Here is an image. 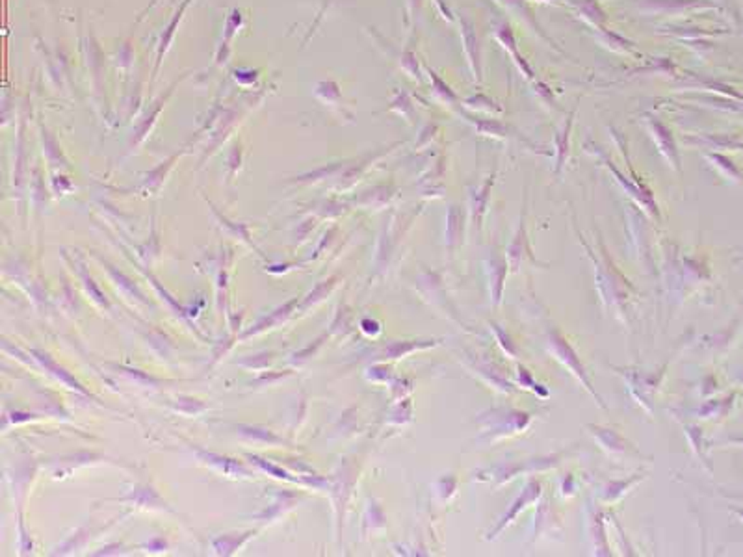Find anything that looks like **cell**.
Returning a JSON list of instances; mask_svg holds the SVG:
<instances>
[{"instance_id": "7", "label": "cell", "mask_w": 743, "mask_h": 557, "mask_svg": "<svg viewBox=\"0 0 743 557\" xmlns=\"http://www.w3.org/2000/svg\"><path fill=\"white\" fill-rule=\"evenodd\" d=\"M485 268H487V277H489L491 303H493V307H498L502 301V293H504L505 277L509 274V262L505 257L493 253L485 262Z\"/></svg>"}, {"instance_id": "34", "label": "cell", "mask_w": 743, "mask_h": 557, "mask_svg": "<svg viewBox=\"0 0 743 557\" xmlns=\"http://www.w3.org/2000/svg\"><path fill=\"white\" fill-rule=\"evenodd\" d=\"M157 2H158V0H152L151 4L147 6L145 10H143V11H142V15H140V17H138V23H140V21H142V19H143V17H145V13H147V11H149V10H151V8H155V6H157Z\"/></svg>"}, {"instance_id": "11", "label": "cell", "mask_w": 743, "mask_h": 557, "mask_svg": "<svg viewBox=\"0 0 743 557\" xmlns=\"http://www.w3.org/2000/svg\"><path fill=\"white\" fill-rule=\"evenodd\" d=\"M469 366H470V370L476 371V373H478V376L481 377L487 385L494 386V388H498V390H502V392L515 390L513 385H511V383H509L504 377V373H502L498 368L494 366L491 361H485V359H481V355H474Z\"/></svg>"}, {"instance_id": "28", "label": "cell", "mask_w": 743, "mask_h": 557, "mask_svg": "<svg viewBox=\"0 0 743 557\" xmlns=\"http://www.w3.org/2000/svg\"><path fill=\"white\" fill-rule=\"evenodd\" d=\"M455 489H457V479L454 476H442L437 481V493H439L442 500H450L454 496Z\"/></svg>"}, {"instance_id": "4", "label": "cell", "mask_w": 743, "mask_h": 557, "mask_svg": "<svg viewBox=\"0 0 743 557\" xmlns=\"http://www.w3.org/2000/svg\"><path fill=\"white\" fill-rule=\"evenodd\" d=\"M541 494H543V483L539 481V479H528L526 481V485L523 487V490L517 494V498L513 500V504L509 505L508 511H505L504 514H502V518L498 520V524L494 526L493 529L489 531V537L487 539H496L500 535V533L504 531L505 528H508L509 524H513L515 522V518L518 517V514L523 513L524 509L528 507V505L535 504L539 498H541Z\"/></svg>"}, {"instance_id": "29", "label": "cell", "mask_w": 743, "mask_h": 557, "mask_svg": "<svg viewBox=\"0 0 743 557\" xmlns=\"http://www.w3.org/2000/svg\"><path fill=\"white\" fill-rule=\"evenodd\" d=\"M80 275H82V281H84V286H86V290L89 292V298H93L95 301H97L99 305H103V307H108V299L104 298V293L101 292V288H99L97 284H95V281H93L91 277H89L86 271H80Z\"/></svg>"}, {"instance_id": "14", "label": "cell", "mask_w": 743, "mask_h": 557, "mask_svg": "<svg viewBox=\"0 0 743 557\" xmlns=\"http://www.w3.org/2000/svg\"><path fill=\"white\" fill-rule=\"evenodd\" d=\"M440 344V340H398V342L386 344L383 347V359H401L418 351V349H430Z\"/></svg>"}, {"instance_id": "21", "label": "cell", "mask_w": 743, "mask_h": 557, "mask_svg": "<svg viewBox=\"0 0 743 557\" xmlns=\"http://www.w3.org/2000/svg\"><path fill=\"white\" fill-rule=\"evenodd\" d=\"M643 479V476L637 474V478H628V479H619V481H610V483L606 485V489H604V494H602V500L606 502V504H611V502H617V500H621L622 496H625L628 490L634 487V485H637Z\"/></svg>"}, {"instance_id": "22", "label": "cell", "mask_w": 743, "mask_h": 557, "mask_svg": "<svg viewBox=\"0 0 743 557\" xmlns=\"http://www.w3.org/2000/svg\"><path fill=\"white\" fill-rule=\"evenodd\" d=\"M517 383L523 386V388H526V390H532L535 396L548 398V390L544 388V385H541V383L533 377L532 371H530L528 368H524L523 364H518L517 366Z\"/></svg>"}, {"instance_id": "27", "label": "cell", "mask_w": 743, "mask_h": 557, "mask_svg": "<svg viewBox=\"0 0 743 557\" xmlns=\"http://www.w3.org/2000/svg\"><path fill=\"white\" fill-rule=\"evenodd\" d=\"M106 268H108V271H110V275H112V277L116 278V281H118V283H116V284H118V286H121V288L125 290V292L133 293V296H136V298L140 299V301L147 303V299L143 298L142 292H138V288H136V286H134V283H133V281H130V278L125 277V275H123L121 271H118V269H113V266L106 264Z\"/></svg>"}, {"instance_id": "12", "label": "cell", "mask_w": 743, "mask_h": 557, "mask_svg": "<svg viewBox=\"0 0 743 557\" xmlns=\"http://www.w3.org/2000/svg\"><path fill=\"white\" fill-rule=\"evenodd\" d=\"M121 502L138 505L143 509H157V511H172L169 505L160 498V494L152 489L151 485H138L127 496H123Z\"/></svg>"}, {"instance_id": "15", "label": "cell", "mask_w": 743, "mask_h": 557, "mask_svg": "<svg viewBox=\"0 0 743 557\" xmlns=\"http://www.w3.org/2000/svg\"><path fill=\"white\" fill-rule=\"evenodd\" d=\"M296 307H298V299H292V301H289V303H284L283 307L275 308L274 313L269 314V316L259 320L253 329H250L247 332H244L242 338H250V337H253V334H259V332L266 331V329H274L275 325H279V323L286 322V320H289L294 314Z\"/></svg>"}, {"instance_id": "3", "label": "cell", "mask_w": 743, "mask_h": 557, "mask_svg": "<svg viewBox=\"0 0 743 557\" xmlns=\"http://www.w3.org/2000/svg\"><path fill=\"white\" fill-rule=\"evenodd\" d=\"M476 422H478V425H481L484 435L489 437L491 440H496L526 429L530 425V415L524 411H517V409L500 407V409L481 412L476 418Z\"/></svg>"}, {"instance_id": "18", "label": "cell", "mask_w": 743, "mask_h": 557, "mask_svg": "<svg viewBox=\"0 0 743 557\" xmlns=\"http://www.w3.org/2000/svg\"><path fill=\"white\" fill-rule=\"evenodd\" d=\"M40 134H41V142H43V152H45V157H47V160H49L50 166L67 167V160H65L64 151H62L58 140H56V137H54L52 134H50L49 130L43 127V125H40Z\"/></svg>"}, {"instance_id": "6", "label": "cell", "mask_w": 743, "mask_h": 557, "mask_svg": "<svg viewBox=\"0 0 743 557\" xmlns=\"http://www.w3.org/2000/svg\"><path fill=\"white\" fill-rule=\"evenodd\" d=\"M587 429H589V433H591V435L595 437V440L600 444L602 450L608 451L610 455H615V457H632V455L639 457L641 455L636 446L632 444V442H628L617 429L593 424L587 425Z\"/></svg>"}, {"instance_id": "2", "label": "cell", "mask_w": 743, "mask_h": 557, "mask_svg": "<svg viewBox=\"0 0 743 557\" xmlns=\"http://www.w3.org/2000/svg\"><path fill=\"white\" fill-rule=\"evenodd\" d=\"M547 347H548V351L552 353L554 357L557 359V361L562 362L563 366L567 368L569 371H571L572 376L576 377L578 383L586 388L589 394H591V398L595 401H597L598 405L602 407V409H606V403L602 401L600 394H598L597 390H595V386H593L591 383V377H589V373H587V368L583 366V362L580 361V357H578V353L574 351V347L569 344L567 337L563 334L559 329H548L547 331Z\"/></svg>"}, {"instance_id": "10", "label": "cell", "mask_w": 743, "mask_h": 557, "mask_svg": "<svg viewBox=\"0 0 743 557\" xmlns=\"http://www.w3.org/2000/svg\"><path fill=\"white\" fill-rule=\"evenodd\" d=\"M196 454L201 461H205L206 464L214 466L218 472L221 474L229 476V478H251V470L247 466H244L242 463L235 459H229V457H223V455L212 454V451H205L196 448Z\"/></svg>"}, {"instance_id": "16", "label": "cell", "mask_w": 743, "mask_h": 557, "mask_svg": "<svg viewBox=\"0 0 743 557\" xmlns=\"http://www.w3.org/2000/svg\"><path fill=\"white\" fill-rule=\"evenodd\" d=\"M251 535H255V531H245V533H225V535H220L212 541V546H214L216 553L218 556H230L235 553L236 550L244 546L247 541H250Z\"/></svg>"}, {"instance_id": "30", "label": "cell", "mask_w": 743, "mask_h": 557, "mask_svg": "<svg viewBox=\"0 0 743 557\" xmlns=\"http://www.w3.org/2000/svg\"><path fill=\"white\" fill-rule=\"evenodd\" d=\"M240 164H242V145H240V142H235V145H233V149H230V154H229V167H230V179L238 173L240 169Z\"/></svg>"}, {"instance_id": "9", "label": "cell", "mask_w": 743, "mask_h": 557, "mask_svg": "<svg viewBox=\"0 0 743 557\" xmlns=\"http://www.w3.org/2000/svg\"><path fill=\"white\" fill-rule=\"evenodd\" d=\"M179 82H181V80H177V82H173L172 86H169V88L166 89V93H162L160 97H158L157 101H155V103L149 104V110H147L145 116H143V118L140 119V123H138V125H136V133H134L133 142H130V143H134V145H138V143H142L143 140H145V137H147V134L151 133L152 125L157 123V118H158V116H160L162 108H164V104L167 103V99L172 97L173 89H175L177 86H179Z\"/></svg>"}, {"instance_id": "8", "label": "cell", "mask_w": 743, "mask_h": 557, "mask_svg": "<svg viewBox=\"0 0 743 557\" xmlns=\"http://www.w3.org/2000/svg\"><path fill=\"white\" fill-rule=\"evenodd\" d=\"M191 2H194V0H182L181 6H179L175 13H173L169 25H167L166 28H164V32H162L160 41H158V49H157V62H155V67H152V73H151V84L157 80L158 71H160L162 62H164V56H166V52L169 50V47H172L173 40H175L177 28H179V25H181L182 19H184L186 10H188V6H190Z\"/></svg>"}, {"instance_id": "25", "label": "cell", "mask_w": 743, "mask_h": 557, "mask_svg": "<svg viewBox=\"0 0 743 557\" xmlns=\"http://www.w3.org/2000/svg\"><path fill=\"white\" fill-rule=\"evenodd\" d=\"M244 25V15H242V11L238 10V8H233L230 10V13L227 15V21H225V32H223V41H227V43H230L233 41V38H235V34L240 30V26Z\"/></svg>"}, {"instance_id": "19", "label": "cell", "mask_w": 743, "mask_h": 557, "mask_svg": "<svg viewBox=\"0 0 743 557\" xmlns=\"http://www.w3.org/2000/svg\"><path fill=\"white\" fill-rule=\"evenodd\" d=\"M238 429H240V435L247 440H253L255 444H268V446L284 444V440L281 439V437H277L269 429H264V427H257V425H240Z\"/></svg>"}, {"instance_id": "20", "label": "cell", "mask_w": 743, "mask_h": 557, "mask_svg": "<svg viewBox=\"0 0 743 557\" xmlns=\"http://www.w3.org/2000/svg\"><path fill=\"white\" fill-rule=\"evenodd\" d=\"M182 152H179V154H173L172 158H167L166 162H162L160 166L155 167L151 173H147L145 179H143V188L145 190H152V191H158L160 190V186L164 184V181H166V176H167V171L172 169L173 166V162L179 160V157H181Z\"/></svg>"}, {"instance_id": "17", "label": "cell", "mask_w": 743, "mask_h": 557, "mask_svg": "<svg viewBox=\"0 0 743 557\" xmlns=\"http://www.w3.org/2000/svg\"><path fill=\"white\" fill-rule=\"evenodd\" d=\"M591 526H589V533H591V541L593 546H595V553L597 556H611L610 552V544H608L606 531H604V517H602L600 511H591Z\"/></svg>"}, {"instance_id": "1", "label": "cell", "mask_w": 743, "mask_h": 557, "mask_svg": "<svg viewBox=\"0 0 743 557\" xmlns=\"http://www.w3.org/2000/svg\"><path fill=\"white\" fill-rule=\"evenodd\" d=\"M580 240H582V244L586 245L587 253H589L593 264H595V271H597V288L598 293H600L602 303H604L606 308H617V310H619L617 314H622L625 313L626 303H628V299H630V292L634 290L632 288V284L628 283L621 275V271L615 268V264L611 262V259L608 257L604 247H602L600 257H597V253L591 249V245L587 244V242H583V238Z\"/></svg>"}, {"instance_id": "32", "label": "cell", "mask_w": 743, "mask_h": 557, "mask_svg": "<svg viewBox=\"0 0 743 557\" xmlns=\"http://www.w3.org/2000/svg\"><path fill=\"white\" fill-rule=\"evenodd\" d=\"M368 377L372 381H389L392 377L391 366H372L368 368Z\"/></svg>"}, {"instance_id": "26", "label": "cell", "mask_w": 743, "mask_h": 557, "mask_svg": "<svg viewBox=\"0 0 743 557\" xmlns=\"http://www.w3.org/2000/svg\"><path fill=\"white\" fill-rule=\"evenodd\" d=\"M548 520H556L554 517V509L550 507L548 502H543L537 509V517H535V529H533V539L539 537V533H543L547 529Z\"/></svg>"}, {"instance_id": "24", "label": "cell", "mask_w": 743, "mask_h": 557, "mask_svg": "<svg viewBox=\"0 0 743 557\" xmlns=\"http://www.w3.org/2000/svg\"><path fill=\"white\" fill-rule=\"evenodd\" d=\"M489 327L491 331L494 332V337H496V340H498V346L500 349L508 355V357L511 359H518V349L517 346H515V342L511 340V337H509L508 332L502 329V325H498V323H494V322H489Z\"/></svg>"}, {"instance_id": "5", "label": "cell", "mask_w": 743, "mask_h": 557, "mask_svg": "<svg viewBox=\"0 0 743 557\" xmlns=\"http://www.w3.org/2000/svg\"><path fill=\"white\" fill-rule=\"evenodd\" d=\"M505 259L509 262V268L511 271L517 274L518 269L523 268V264L530 262L533 266H541V262L537 260L535 253H533L532 245H530L528 232H526V218H520V223H518V229L515 232V236L511 238L508 245V251H505Z\"/></svg>"}, {"instance_id": "33", "label": "cell", "mask_w": 743, "mask_h": 557, "mask_svg": "<svg viewBox=\"0 0 743 557\" xmlns=\"http://www.w3.org/2000/svg\"><path fill=\"white\" fill-rule=\"evenodd\" d=\"M361 329L367 332V334H370V337H376V334L381 332V325H379V322H376V320H370V318L362 320Z\"/></svg>"}, {"instance_id": "13", "label": "cell", "mask_w": 743, "mask_h": 557, "mask_svg": "<svg viewBox=\"0 0 743 557\" xmlns=\"http://www.w3.org/2000/svg\"><path fill=\"white\" fill-rule=\"evenodd\" d=\"M32 355H34V359L38 362H40L41 366L45 368V371H49L50 376H54L56 379H60V381L64 383L65 386H69V388H73V390L80 392V394H86V396H89V392L86 390L82 386V383L77 381L74 379V376H71L65 368H62L58 364V362L54 361L52 357H50L49 353H45V351H40V349H32Z\"/></svg>"}, {"instance_id": "23", "label": "cell", "mask_w": 743, "mask_h": 557, "mask_svg": "<svg viewBox=\"0 0 743 557\" xmlns=\"http://www.w3.org/2000/svg\"><path fill=\"white\" fill-rule=\"evenodd\" d=\"M335 284H337V278L335 277H331L329 281H323V283H320L318 286L313 290V292L307 293V298L303 299V303L299 305V310H307L311 305H316V303H320V301H323V299L328 298L329 293H331V290L335 288Z\"/></svg>"}, {"instance_id": "31", "label": "cell", "mask_w": 743, "mask_h": 557, "mask_svg": "<svg viewBox=\"0 0 743 557\" xmlns=\"http://www.w3.org/2000/svg\"><path fill=\"white\" fill-rule=\"evenodd\" d=\"M257 79H259V73H257V71H251V69H240V71H235V80L238 84H242V86H253V84L257 82Z\"/></svg>"}]
</instances>
